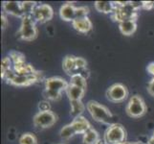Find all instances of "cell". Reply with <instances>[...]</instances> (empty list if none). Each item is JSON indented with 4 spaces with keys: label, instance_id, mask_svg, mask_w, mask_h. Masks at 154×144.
<instances>
[{
    "label": "cell",
    "instance_id": "obj_1",
    "mask_svg": "<svg viewBox=\"0 0 154 144\" xmlns=\"http://www.w3.org/2000/svg\"><path fill=\"white\" fill-rule=\"evenodd\" d=\"M86 109L95 121L110 125L114 124V116L105 106L96 101H89L86 105Z\"/></svg>",
    "mask_w": 154,
    "mask_h": 144
},
{
    "label": "cell",
    "instance_id": "obj_2",
    "mask_svg": "<svg viewBox=\"0 0 154 144\" xmlns=\"http://www.w3.org/2000/svg\"><path fill=\"white\" fill-rule=\"evenodd\" d=\"M115 3V10L112 13V18L118 22H123L128 19H136L138 17L137 11L131 7L130 1H118Z\"/></svg>",
    "mask_w": 154,
    "mask_h": 144
},
{
    "label": "cell",
    "instance_id": "obj_3",
    "mask_svg": "<svg viewBox=\"0 0 154 144\" xmlns=\"http://www.w3.org/2000/svg\"><path fill=\"white\" fill-rule=\"evenodd\" d=\"M17 35L21 40L27 41H31L36 38L38 28L35 26V20L32 15H25L22 18V23Z\"/></svg>",
    "mask_w": 154,
    "mask_h": 144
},
{
    "label": "cell",
    "instance_id": "obj_4",
    "mask_svg": "<svg viewBox=\"0 0 154 144\" xmlns=\"http://www.w3.org/2000/svg\"><path fill=\"white\" fill-rule=\"evenodd\" d=\"M126 138V132L121 124L114 123L106 130L103 140L106 144H121L125 142Z\"/></svg>",
    "mask_w": 154,
    "mask_h": 144
},
{
    "label": "cell",
    "instance_id": "obj_5",
    "mask_svg": "<svg viewBox=\"0 0 154 144\" xmlns=\"http://www.w3.org/2000/svg\"><path fill=\"white\" fill-rule=\"evenodd\" d=\"M146 111V106L144 100L139 95H134L129 99L128 104L126 106V114L130 117H138L143 116Z\"/></svg>",
    "mask_w": 154,
    "mask_h": 144
},
{
    "label": "cell",
    "instance_id": "obj_6",
    "mask_svg": "<svg viewBox=\"0 0 154 144\" xmlns=\"http://www.w3.org/2000/svg\"><path fill=\"white\" fill-rule=\"evenodd\" d=\"M128 90L123 84H114L106 91V97L113 103H121L127 98Z\"/></svg>",
    "mask_w": 154,
    "mask_h": 144
},
{
    "label": "cell",
    "instance_id": "obj_7",
    "mask_svg": "<svg viewBox=\"0 0 154 144\" xmlns=\"http://www.w3.org/2000/svg\"><path fill=\"white\" fill-rule=\"evenodd\" d=\"M57 117L53 113L52 110L48 111H39L34 117V124L38 128H42V129H46L51 126L54 125L57 122Z\"/></svg>",
    "mask_w": 154,
    "mask_h": 144
},
{
    "label": "cell",
    "instance_id": "obj_8",
    "mask_svg": "<svg viewBox=\"0 0 154 144\" xmlns=\"http://www.w3.org/2000/svg\"><path fill=\"white\" fill-rule=\"evenodd\" d=\"M32 17L38 22L45 23L53 18V17H54V11H53L50 5L39 4L35 7Z\"/></svg>",
    "mask_w": 154,
    "mask_h": 144
},
{
    "label": "cell",
    "instance_id": "obj_9",
    "mask_svg": "<svg viewBox=\"0 0 154 144\" xmlns=\"http://www.w3.org/2000/svg\"><path fill=\"white\" fill-rule=\"evenodd\" d=\"M40 78H41L40 72H38L36 74H34V75H28V76L17 75V76L13 79V81L10 82V84L17 87H26L38 82Z\"/></svg>",
    "mask_w": 154,
    "mask_h": 144
},
{
    "label": "cell",
    "instance_id": "obj_10",
    "mask_svg": "<svg viewBox=\"0 0 154 144\" xmlns=\"http://www.w3.org/2000/svg\"><path fill=\"white\" fill-rule=\"evenodd\" d=\"M69 84L65 81L63 78L60 77H51L48 78L45 81V88L46 89H52L56 91H63L66 90Z\"/></svg>",
    "mask_w": 154,
    "mask_h": 144
},
{
    "label": "cell",
    "instance_id": "obj_11",
    "mask_svg": "<svg viewBox=\"0 0 154 144\" xmlns=\"http://www.w3.org/2000/svg\"><path fill=\"white\" fill-rule=\"evenodd\" d=\"M3 11L6 14H10L14 17L17 18H24V13L22 10V5L21 2L17 1H5L3 2Z\"/></svg>",
    "mask_w": 154,
    "mask_h": 144
},
{
    "label": "cell",
    "instance_id": "obj_12",
    "mask_svg": "<svg viewBox=\"0 0 154 144\" xmlns=\"http://www.w3.org/2000/svg\"><path fill=\"white\" fill-rule=\"evenodd\" d=\"M71 125L73 126L74 129H75L77 134L84 135L89 129H91V125H90L89 121L85 118V117H83L82 115H79V116L75 117V119L72 121Z\"/></svg>",
    "mask_w": 154,
    "mask_h": 144
},
{
    "label": "cell",
    "instance_id": "obj_13",
    "mask_svg": "<svg viewBox=\"0 0 154 144\" xmlns=\"http://www.w3.org/2000/svg\"><path fill=\"white\" fill-rule=\"evenodd\" d=\"M76 7L71 3H65L60 7V15L62 20L64 21H71L73 22L76 19Z\"/></svg>",
    "mask_w": 154,
    "mask_h": 144
},
{
    "label": "cell",
    "instance_id": "obj_14",
    "mask_svg": "<svg viewBox=\"0 0 154 144\" xmlns=\"http://www.w3.org/2000/svg\"><path fill=\"white\" fill-rule=\"evenodd\" d=\"M72 25L74 29L82 34H87L92 29V22L88 18H76L72 22Z\"/></svg>",
    "mask_w": 154,
    "mask_h": 144
},
{
    "label": "cell",
    "instance_id": "obj_15",
    "mask_svg": "<svg viewBox=\"0 0 154 144\" xmlns=\"http://www.w3.org/2000/svg\"><path fill=\"white\" fill-rule=\"evenodd\" d=\"M13 69L15 71V73H17V75H24V76L34 75V74H36L38 72V71H36L31 65H28V63H26L25 62L13 65Z\"/></svg>",
    "mask_w": 154,
    "mask_h": 144
},
{
    "label": "cell",
    "instance_id": "obj_16",
    "mask_svg": "<svg viewBox=\"0 0 154 144\" xmlns=\"http://www.w3.org/2000/svg\"><path fill=\"white\" fill-rule=\"evenodd\" d=\"M119 28L121 33L125 36H131L135 33L137 29L136 19H128L119 23Z\"/></svg>",
    "mask_w": 154,
    "mask_h": 144
},
{
    "label": "cell",
    "instance_id": "obj_17",
    "mask_svg": "<svg viewBox=\"0 0 154 144\" xmlns=\"http://www.w3.org/2000/svg\"><path fill=\"white\" fill-rule=\"evenodd\" d=\"M65 92H66L68 98L70 101H82L85 90L81 88L72 86V85L69 84V86L66 88Z\"/></svg>",
    "mask_w": 154,
    "mask_h": 144
},
{
    "label": "cell",
    "instance_id": "obj_18",
    "mask_svg": "<svg viewBox=\"0 0 154 144\" xmlns=\"http://www.w3.org/2000/svg\"><path fill=\"white\" fill-rule=\"evenodd\" d=\"M62 66L64 71L69 75H74L77 72L76 67V57L73 56H66L62 62Z\"/></svg>",
    "mask_w": 154,
    "mask_h": 144
},
{
    "label": "cell",
    "instance_id": "obj_19",
    "mask_svg": "<svg viewBox=\"0 0 154 144\" xmlns=\"http://www.w3.org/2000/svg\"><path fill=\"white\" fill-rule=\"evenodd\" d=\"M95 8L100 13L112 14L115 10V3L111 1H96Z\"/></svg>",
    "mask_w": 154,
    "mask_h": 144
},
{
    "label": "cell",
    "instance_id": "obj_20",
    "mask_svg": "<svg viewBox=\"0 0 154 144\" xmlns=\"http://www.w3.org/2000/svg\"><path fill=\"white\" fill-rule=\"evenodd\" d=\"M100 140V136L97 131L94 129H89L83 135V143L84 144H97Z\"/></svg>",
    "mask_w": 154,
    "mask_h": 144
},
{
    "label": "cell",
    "instance_id": "obj_21",
    "mask_svg": "<svg viewBox=\"0 0 154 144\" xmlns=\"http://www.w3.org/2000/svg\"><path fill=\"white\" fill-rule=\"evenodd\" d=\"M69 84L72 85V86L81 88H82L84 90H85V88L87 87L86 78H84L79 73H76V74H74V75H72L71 78H70V83H69Z\"/></svg>",
    "mask_w": 154,
    "mask_h": 144
},
{
    "label": "cell",
    "instance_id": "obj_22",
    "mask_svg": "<svg viewBox=\"0 0 154 144\" xmlns=\"http://www.w3.org/2000/svg\"><path fill=\"white\" fill-rule=\"evenodd\" d=\"M70 104H71V114L75 117L81 115V114L84 110V108H85L82 101H70Z\"/></svg>",
    "mask_w": 154,
    "mask_h": 144
},
{
    "label": "cell",
    "instance_id": "obj_23",
    "mask_svg": "<svg viewBox=\"0 0 154 144\" xmlns=\"http://www.w3.org/2000/svg\"><path fill=\"white\" fill-rule=\"evenodd\" d=\"M77 133L71 124H68V125L64 126L60 130V137L62 139H70V138L73 137Z\"/></svg>",
    "mask_w": 154,
    "mask_h": 144
},
{
    "label": "cell",
    "instance_id": "obj_24",
    "mask_svg": "<svg viewBox=\"0 0 154 144\" xmlns=\"http://www.w3.org/2000/svg\"><path fill=\"white\" fill-rule=\"evenodd\" d=\"M21 5H22V10L24 13V17L25 15H32L33 14V12L35 11V7L38 6V4L35 2H32V1H24L21 2Z\"/></svg>",
    "mask_w": 154,
    "mask_h": 144
},
{
    "label": "cell",
    "instance_id": "obj_25",
    "mask_svg": "<svg viewBox=\"0 0 154 144\" xmlns=\"http://www.w3.org/2000/svg\"><path fill=\"white\" fill-rule=\"evenodd\" d=\"M19 144H38V140L35 135L31 133L23 134L19 138Z\"/></svg>",
    "mask_w": 154,
    "mask_h": 144
},
{
    "label": "cell",
    "instance_id": "obj_26",
    "mask_svg": "<svg viewBox=\"0 0 154 144\" xmlns=\"http://www.w3.org/2000/svg\"><path fill=\"white\" fill-rule=\"evenodd\" d=\"M10 59H11V61H12L13 65L25 62V56L22 54V53L17 52V51H12V52H11L10 53Z\"/></svg>",
    "mask_w": 154,
    "mask_h": 144
},
{
    "label": "cell",
    "instance_id": "obj_27",
    "mask_svg": "<svg viewBox=\"0 0 154 144\" xmlns=\"http://www.w3.org/2000/svg\"><path fill=\"white\" fill-rule=\"evenodd\" d=\"M12 65H13V62L11 61L10 58L5 57L2 59V61H1V77H3L7 71L12 69Z\"/></svg>",
    "mask_w": 154,
    "mask_h": 144
},
{
    "label": "cell",
    "instance_id": "obj_28",
    "mask_svg": "<svg viewBox=\"0 0 154 144\" xmlns=\"http://www.w3.org/2000/svg\"><path fill=\"white\" fill-rule=\"evenodd\" d=\"M43 94L47 99L53 100V101L60 99V96H61V92L60 91H56V90H52V89H46V88L44 90Z\"/></svg>",
    "mask_w": 154,
    "mask_h": 144
},
{
    "label": "cell",
    "instance_id": "obj_29",
    "mask_svg": "<svg viewBox=\"0 0 154 144\" xmlns=\"http://www.w3.org/2000/svg\"><path fill=\"white\" fill-rule=\"evenodd\" d=\"M89 14V8L88 7H76V18H87V15Z\"/></svg>",
    "mask_w": 154,
    "mask_h": 144
},
{
    "label": "cell",
    "instance_id": "obj_30",
    "mask_svg": "<svg viewBox=\"0 0 154 144\" xmlns=\"http://www.w3.org/2000/svg\"><path fill=\"white\" fill-rule=\"evenodd\" d=\"M86 66H87V62H86V61L84 60L83 58L76 57V67H77V71H79V70H83V69H85L86 68Z\"/></svg>",
    "mask_w": 154,
    "mask_h": 144
},
{
    "label": "cell",
    "instance_id": "obj_31",
    "mask_svg": "<svg viewBox=\"0 0 154 144\" xmlns=\"http://www.w3.org/2000/svg\"><path fill=\"white\" fill-rule=\"evenodd\" d=\"M50 103L48 101L46 100H43V101H40L39 104H38V109H39V111H48V110H50Z\"/></svg>",
    "mask_w": 154,
    "mask_h": 144
},
{
    "label": "cell",
    "instance_id": "obj_32",
    "mask_svg": "<svg viewBox=\"0 0 154 144\" xmlns=\"http://www.w3.org/2000/svg\"><path fill=\"white\" fill-rule=\"evenodd\" d=\"M130 5L137 12L140 9H144V1H130Z\"/></svg>",
    "mask_w": 154,
    "mask_h": 144
},
{
    "label": "cell",
    "instance_id": "obj_33",
    "mask_svg": "<svg viewBox=\"0 0 154 144\" xmlns=\"http://www.w3.org/2000/svg\"><path fill=\"white\" fill-rule=\"evenodd\" d=\"M147 91L151 96H154V77L151 79V81L149 82L147 86Z\"/></svg>",
    "mask_w": 154,
    "mask_h": 144
},
{
    "label": "cell",
    "instance_id": "obj_34",
    "mask_svg": "<svg viewBox=\"0 0 154 144\" xmlns=\"http://www.w3.org/2000/svg\"><path fill=\"white\" fill-rule=\"evenodd\" d=\"M7 24H8V19L6 18V15L1 14V28L5 29L7 27Z\"/></svg>",
    "mask_w": 154,
    "mask_h": 144
},
{
    "label": "cell",
    "instance_id": "obj_35",
    "mask_svg": "<svg viewBox=\"0 0 154 144\" xmlns=\"http://www.w3.org/2000/svg\"><path fill=\"white\" fill-rule=\"evenodd\" d=\"M146 70H147L148 73L150 74V75H152L154 77V62H150L149 65L147 66Z\"/></svg>",
    "mask_w": 154,
    "mask_h": 144
},
{
    "label": "cell",
    "instance_id": "obj_36",
    "mask_svg": "<svg viewBox=\"0 0 154 144\" xmlns=\"http://www.w3.org/2000/svg\"><path fill=\"white\" fill-rule=\"evenodd\" d=\"M144 9H153V1H144Z\"/></svg>",
    "mask_w": 154,
    "mask_h": 144
},
{
    "label": "cell",
    "instance_id": "obj_37",
    "mask_svg": "<svg viewBox=\"0 0 154 144\" xmlns=\"http://www.w3.org/2000/svg\"><path fill=\"white\" fill-rule=\"evenodd\" d=\"M147 144H154V139L152 137H150V139L147 141Z\"/></svg>",
    "mask_w": 154,
    "mask_h": 144
},
{
    "label": "cell",
    "instance_id": "obj_38",
    "mask_svg": "<svg viewBox=\"0 0 154 144\" xmlns=\"http://www.w3.org/2000/svg\"><path fill=\"white\" fill-rule=\"evenodd\" d=\"M121 144H142V143H139V142H136V143H129V142H123V143H121Z\"/></svg>",
    "mask_w": 154,
    "mask_h": 144
},
{
    "label": "cell",
    "instance_id": "obj_39",
    "mask_svg": "<svg viewBox=\"0 0 154 144\" xmlns=\"http://www.w3.org/2000/svg\"><path fill=\"white\" fill-rule=\"evenodd\" d=\"M97 144H106V143L104 142V140H100H100H99V142H98Z\"/></svg>",
    "mask_w": 154,
    "mask_h": 144
},
{
    "label": "cell",
    "instance_id": "obj_40",
    "mask_svg": "<svg viewBox=\"0 0 154 144\" xmlns=\"http://www.w3.org/2000/svg\"><path fill=\"white\" fill-rule=\"evenodd\" d=\"M152 138H153V139H154V133H153V135H152V136H151Z\"/></svg>",
    "mask_w": 154,
    "mask_h": 144
},
{
    "label": "cell",
    "instance_id": "obj_41",
    "mask_svg": "<svg viewBox=\"0 0 154 144\" xmlns=\"http://www.w3.org/2000/svg\"><path fill=\"white\" fill-rule=\"evenodd\" d=\"M153 9H154V1H153Z\"/></svg>",
    "mask_w": 154,
    "mask_h": 144
},
{
    "label": "cell",
    "instance_id": "obj_42",
    "mask_svg": "<svg viewBox=\"0 0 154 144\" xmlns=\"http://www.w3.org/2000/svg\"><path fill=\"white\" fill-rule=\"evenodd\" d=\"M60 144H64V143H60Z\"/></svg>",
    "mask_w": 154,
    "mask_h": 144
}]
</instances>
